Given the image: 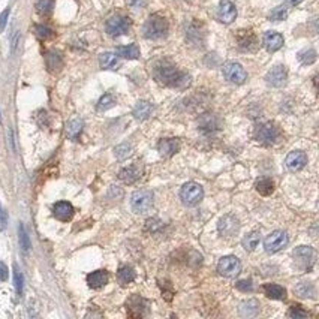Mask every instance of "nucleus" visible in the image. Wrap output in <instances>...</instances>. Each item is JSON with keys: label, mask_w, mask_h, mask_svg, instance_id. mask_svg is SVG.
Instances as JSON below:
<instances>
[{"label": "nucleus", "mask_w": 319, "mask_h": 319, "mask_svg": "<svg viewBox=\"0 0 319 319\" xmlns=\"http://www.w3.org/2000/svg\"><path fill=\"white\" fill-rule=\"evenodd\" d=\"M52 215L56 219L62 222H69L74 218V207L71 202H66V201H59L54 204L52 207Z\"/></svg>", "instance_id": "nucleus-14"}, {"label": "nucleus", "mask_w": 319, "mask_h": 319, "mask_svg": "<svg viewBox=\"0 0 319 319\" xmlns=\"http://www.w3.org/2000/svg\"><path fill=\"white\" fill-rule=\"evenodd\" d=\"M180 198H181L183 204L188 205V207L197 205V204L201 202V199L204 198L202 186L195 183V181H188L186 184H183V188L180 191Z\"/></svg>", "instance_id": "nucleus-5"}, {"label": "nucleus", "mask_w": 319, "mask_h": 319, "mask_svg": "<svg viewBox=\"0 0 319 319\" xmlns=\"http://www.w3.org/2000/svg\"><path fill=\"white\" fill-rule=\"evenodd\" d=\"M135 277H137V273H135V270H134L132 267L124 265V267H120L119 271H117V279H119V282H120L122 285H129V283H132V282L135 280Z\"/></svg>", "instance_id": "nucleus-29"}, {"label": "nucleus", "mask_w": 319, "mask_h": 319, "mask_svg": "<svg viewBox=\"0 0 319 319\" xmlns=\"http://www.w3.org/2000/svg\"><path fill=\"white\" fill-rule=\"evenodd\" d=\"M242 243H243V247L247 252H253L261 243V234L256 232V231H252V232L246 234Z\"/></svg>", "instance_id": "nucleus-28"}, {"label": "nucleus", "mask_w": 319, "mask_h": 319, "mask_svg": "<svg viewBox=\"0 0 319 319\" xmlns=\"http://www.w3.org/2000/svg\"><path fill=\"white\" fill-rule=\"evenodd\" d=\"M153 192L148 189H140L135 191L130 197V207L135 213L138 215H144L150 211V208L153 207Z\"/></svg>", "instance_id": "nucleus-4"}, {"label": "nucleus", "mask_w": 319, "mask_h": 319, "mask_svg": "<svg viewBox=\"0 0 319 319\" xmlns=\"http://www.w3.org/2000/svg\"><path fill=\"white\" fill-rule=\"evenodd\" d=\"M52 5H54V0H36V9L42 15H47L51 12Z\"/></svg>", "instance_id": "nucleus-40"}, {"label": "nucleus", "mask_w": 319, "mask_h": 319, "mask_svg": "<svg viewBox=\"0 0 319 319\" xmlns=\"http://www.w3.org/2000/svg\"><path fill=\"white\" fill-rule=\"evenodd\" d=\"M288 17V9L285 6H276L274 9H271L269 18L273 21H283Z\"/></svg>", "instance_id": "nucleus-35"}, {"label": "nucleus", "mask_w": 319, "mask_h": 319, "mask_svg": "<svg viewBox=\"0 0 319 319\" xmlns=\"http://www.w3.org/2000/svg\"><path fill=\"white\" fill-rule=\"evenodd\" d=\"M238 228H240V223L238 221L234 218V216H225V218H222L221 222H219V231H221V234L223 235H234L237 231H238Z\"/></svg>", "instance_id": "nucleus-19"}, {"label": "nucleus", "mask_w": 319, "mask_h": 319, "mask_svg": "<svg viewBox=\"0 0 319 319\" xmlns=\"http://www.w3.org/2000/svg\"><path fill=\"white\" fill-rule=\"evenodd\" d=\"M141 175H143V165L138 162H135L134 165H130L127 168H123L122 171L119 172V178L127 184L135 183L137 180L141 178Z\"/></svg>", "instance_id": "nucleus-15"}, {"label": "nucleus", "mask_w": 319, "mask_h": 319, "mask_svg": "<svg viewBox=\"0 0 319 319\" xmlns=\"http://www.w3.org/2000/svg\"><path fill=\"white\" fill-rule=\"evenodd\" d=\"M99 65L102 69H117L119 57L114 52H103L99 56Z\"/></svg>", "instance_id": "nucleus-25"}, {"label": "nucleus", "mask_w": 319, "mask_h": 319, "mask_svg": "<svg viewBox=\"0 0 319 319\" xmlns=\"http://www.w3.org/2000/svg\"><path fill=\"white\" fill-rule=\"evenodd\" d=\"M289 243V238H288V234L285 231H273L271 234H269L264 240V247H265V252L267 253H276V252H280L282 249H285Z\"/></svg>", "instance_id": "nucleus-6"}, {"label": "nucleus", "mask_w": 319, "mask_h": 319, "mask_svg": "<svg viewBox=\"0 0 319 319\" xmlns=\"http://www.w3.org/2000/svg\"><path fill=\"white\" fill-rule=\"evenodd\" d=\"M18 238H20V246H21V249H23L24 252H29L30 247H32V243H30V238H29V235H27V231H25L23 223H20V226H18Z\"/></svg>", "instance_id": "nucleus-36"}, {"label": "nucleus", "mask_w": 319, "mask_h": 319, "mask_svg": "<svg viewBox=\"0 0 319 319\" xmlns=\"http://www.w3.org/2000/svg\"><path fill=\"white\" fill-rule=\"evenodd\" d=\"M8 17H9V8H8V9H5V11L0 14V33H2V32L5 30V27H6Z\"/></svg>", "instance_id": "nucleus-45"}, {"label": "nucleus", "mask_w": 319, "mask_h": 319, "mask_svg": "<svg viewBox=\"0 0 319 319\" xmlns=\"http://www.w3.org/2000/svg\"><path fill=\"white\" fill-rule=\"evenodd\" d=\"M218 18L223 24H231L237 18V8L229 0H222L218 8Z\"/></svg>", "instance_id": "nucleus-11"}, {"label": "nucleus", "mask_w": 319, "mask_h": 319, "mask_svg": "<svg viewBox=\"0 0 319 319\" xmlns=\"http://www.w3.org/2000/svg\"><path fill=\"white\" fill-rule=\"evenodd\" d=\"M262 42H264V47L269 49L270 52L274 51H279V49L283 47V36L277 32H265L264 38H262Z\"/></svg>", "instance_id": "nucleus-16"}, {"label": "nucleus", "mask_w": 319, "mask_h": 319, "mask_svg": "<svg viewBox=\"0 0 319 319\" xmlns=\"http://www.w3.org/2000/svg\"><path fill=\"white\" fill-rule=\"evenodd\" d=\"M114 103H116V99H114V96H113L111 93H107V95H103L102 98L99 99L98 110L99 111H107V110L113 108V107H114Z\"/></svg>", "instance_id": "nucleus-37"}, {"label": "nucleus", "mask_w": 319, "mask_h": 319, "mask_svg": "<svg viewBox=\"0 0 319 319\" xmlns=\"http://www.w3.org/2000/svg\"><path fill=\"white\" fill-rule=\"evenodd\" d=\"M147 0H127V5L132 8H144Z\"/></svg>", "instance_id": "nucleus-49"}, {"label": "nucleus", "mask_w": 319, "mask_h": 319, "mask_svg": "<svg viewBox=\"0 0 319 319\" xmlns=\"http://www.w3.org/2000/svg\"><path fill=\"white\" fill-rule=\"evenodd\" d=\"M45 63H47V68H48L49 72H59L62 68H63V60H62V56L56 51H49L45 56Z\"/></svg>", "instance_id": "nucleus-24"}, {"label": "nucleus", "mask_w": 319, "mask_h": 319, "mask_svg": "<svg viewBox=\"0 0 319 319\" xmlns=\"http://www.w3.org/2000/svg\"><path fill=\"white\" fill-rule=\"evenodd\" d=\"M0 122H2V117H0Z\"/></svg>", "instance_id": "nucleus-52"}, {"label": "nucleus", "mask_w": 319, "mask_h": 319, "mask_svg": "<svg viewBox=\"0 0 319 319\" xmlns=\"http://www.w3.org/2000/svg\"><path fill=\"white\" fill-rule=\"evenodd\" d=\"M14 285H15V289H17V294H23V288H24V279H23V274L20 273V270L17 269V265H14Z\"/></svg>", "instance_id": "nucleus-39"}, {"label": "nucleus", "mask_w": 319, "mask_h": 319, "mask_svg": "<svg viewBox=\"0 0 319 319\" xmlns=\"http://www.w3.org/2000/svg\"><path fill=\"white\" fill-rule=\"evenodd\" d=\"M35 32H36V36H38L39 39H48V38L52 36V30L49 29L48 25L38 24L35 27Z\"/></svg>", "instance_id": "nucleus-41"}, {"label": "nucleus", "mask_w": 319, "mask_h": 319, "mask_svg": "<svg viewBox=\"0 0 319 319\" xmlns=\"http://www.w3.org/2000/svg\"><path fill=\"white\" fill-rule=\"evenodd\" d=\"M168 33V21L161 15H151L144 24V36L147 39H161Z\"/></svg>", "instance_id": "nucleus-3"}, {"label": "nucleus", "mask_w": 319, "mask_h": 319, "mask_svg": "<svg viewBox=\"0 0 319 319\" xmlns=\"http://www.w3.org/2000/svg\"><path fill=\"white\" fill-rule=\"evenodd\" d=\"M264 293L269 298L273 300H285L286 298V289L276 283H267L264 285Z\"/></svg>", "instance_id": "nucleus-26"}, {"label": "nucleus", "mask_w": 319, "mask_h": 319, "mask_svg": "<svg viewBox=\"0 0 319 319\" xmlns=\"http://www.w3.org/2000/svg\"><path fill=\"white\" fill-rule=\"evenodd\" d=\"M297 294L300 295V297H303V298H315V286L310 283V282H300L297 286H295L294 289Z\"/></svg>", "instance_id": "nucleus-31"}, {"label": "nucleus", "mask_w": 319, "mask_h": 319, "mask_svg": "<svg viewBox=\"0 0 319 319\" xmlns=\"http://www.w3.org/2000/svg\"><path fill=\"white\" fill-rule=\"evenodd\" d=\"M117 56H120L123 59H129V60L140 59V47L137 44L122 45V47L117 48Z\"/></svg>", "instance_id": "nucleus-27"}, {"label": "nucleus", "mask_w": 319, "mask_h": 319, "mask_svg": "<svg viewBox=\"0 0 319 319\" xmlns=\"http://www.w3.org/2000/svg\"><path fill=\"white\" fill-rule=\"evenodd\" d=\"M280 129L271 122L259 123L255 127V140L264 146H273L280 140Z\"/></svg>", "instance_id": "nucleus-2"}, {"label": "nucleus", "mask_w": 319, "mask_h": 319, "mask_svg": "<svg viewBox=\"0 0 319 319\" xmlns=\"http://www.w3.org/2000/svg\"><path fill=\"white\" fill-rule=\"evenodd\" d=\"M256 191L262 195V197H269L274 192V183L271 181L270 178H261L258 183H256Z\"/></svg>", "instance_id": "nucleus-32"}, {"label": "nucleus", "mask_w": 319, "mask_h": 319, "mask_svg": "<svg viewBox=\"0 0 319 319\" xmlns=\"http://www.w3.org/2000/svg\"><path fill=\"white\" fill-rule=\"evenodd\" d=\"M83 126H84V123H83L81 119H72L71 122L66 124V135H68V138L76 140L79 137L81 130H83Z\"/></svg>", "instance_id": "nucleus-30"}, {"label": "nucleus", "mask_w": 319, "mask_h": 319, "mask_svg": "<svg viewBox=\"0 0 319 319\" xmlns=\"http://www.w3.org/2000/svg\"><path fill=\"white\" fill-rule=\"evenodd\" d=\"M127 309H129V315L130 316H143L146 315V301L140 297V295H132L127 301Z\"/></svg>", "instance_id": "nucleus-18"}, {"label": "nucleus", "mask_w": 319, "mask_h": 319, "mask_svg": "<svg viewBox=\"0 0 319 319\" xmlns=\"http://www.w3.org/2000/svg\"><path fill=\"white\" fill-rule=\"evenodd\" d=\"M151 111H153V107L151 103L147 102V100H140L135 108H134V117L140 122L143 120H147L148 117L151 116Z\"/></svg>", "instance_id": "nucleus-23"}, {"label": "nucleus", "mask_w": 319, "mask_h": 319, "mask_svg": "<svg viewBox=\"0 0 319 319\" xmlns=\"http://www.w3.org/2000/svg\"><path fill=\"white\" fill-rule=\"evenodd\" d=\"M286 79H288V72H286L285 66H282V65L274 66L271 71H269V74L265 75L267 84L273 86V87H282V86H285Z\"/></svg>", "instance_id": "nucleus-13"}, {"label": "nucleus", "mask_w": 319, "mask_h": 319, "mask_svg": "<svg viewBox=\"0 0 319 319\" xmlns=\"http://www.w3.org/2000/svg\"><path fill=\"white\" fill-rule=\"evenodd\" d=\"M235 288H237L238 291H242V293H252L253 283H252L250 279H249V280H240L238 283H235Z\"/></svg>", "instance_id": "nucleus-44"}, {"label": "nucleus", "mask_w": 319, "mask_h": 319, "mask_svg": "<svg viewBox=\"0 0 319 319\" xmlns=\"http://www.w3.org/2000/svg\"><path fill=\"white\" fill-rule=\"evenodd\" d=\"M107 33L111 36H122L126 35L129 27H130V20L124 15H113L107 21Z\"/></svg>", "instance_id": "nucleus-7"}, {"label": "nucleus", "mask_w": 319, "mask_h": 319, "mask_svg": "<svg viewBox=\"0 0 319 319\" xmlns=\"http://www.w3.org/2000/svg\"><path fill=\"white\" fill-rule=\"evenodd\" d=\"M18 41H20V32L17 30V32L12 35V38H11V51H12V52H15V49L18 47Z\"/></svg>", "instance_id": "nucleus-47"}, {"label": "nucleus", "mask_w": 319, "mask_h": 319, "mask_svg": "<svg viewBox=\"0 0 319 319\" xmlns=\"http://www.w3.org/2000/svg\"><path fill=\"white\" fill-rule=\"evenodd\" d=\"M285 164H286V168H288L289 171L293 172L301 171V170L306 167V164H307V154H306L304 151H300V150L291 151V153L286 156Z\"/></svg>", "instance_id": "nucleus-12"}, {"label": "nucleus", "mask_w": 319, "mask_h": 319, "mask_svg": "<svg viewBox=\"0 0 319 319\" xmlns=\"http://www.w3.org/2000/svg\"><path fill=\"white\" fill-rule=\"evenodd\" d=\"M218 271L223 277H235L242 271V262L235 256H223L218 264Z\"/></svg>", "instance_id": "nucleus-9"}, {"label": "nucleus", "mask_w": 319, "mask_h": 319, "mask_svg": "<svg viewBox=\"0 0 319 319\" xmlns=\"http://www.w3.org/2000/svg\"><path fill=\"white\" fill-rule=\"evenodd\" d=\"M164 226V222L161 221V219H148L147 222H146V231H148V232H156L157 229H161Z\"/></svg>", "instance_id": "nucleus-43"}, {"label": "nucleus", "mask_w": 319, "mask_h": 319, "mask_svg": "<svg viewBox=\"0 0 319 319\" xmlns=\"http://www.w3.org/2000/svg\"><path fill=\"white\" fill-rule=\"evenodd\" d=\"M6 225H8V215L0 204V231H3L6 228Z\"/></svg>", "instance_id": "nucleus-46"}, {"label": "nucleus", "mask_w": 319, "mask_h": 319, "mask_svg": "<svg viewBox=\"0 0 319 319\" xmlns=\"http://www.w3.org/2000/svg\"><path fill=\"white\" fill-rule=\"evenodd\" d=\"M8 274H9V271H8V267L0 261V282H5V280H8Z\"/></svg>", "instance_id": "nucleus-48"}, {"label": "nucleus", "mask_w": 319, "mask_h": 319, "mask_svg": "<svg viewBox=\"0 0 319 319\" xmlns=\"http://www.w3.org/2000/svg\"><path fill=\"white\" fill-rule=\"evenodd\" d=\"M238 312H240V315L243 318H253V316H256L259 313V301L253 300V298H250L247 301H243L240 304Z\"/></svg>", "instance_id": "nucleus-22"}, {"label": "nucleus", "mask_w": 319, "mask_h": 319, "mask_svg": "<svg viewBox=\"0 0 319 319\" xmlns=\"http://www.w3.org/2000/svg\"><path fill=\"white\" fill-rule=\"evenodd\" d=\"M130 153H132V146L127 144V143H123V144H120V146H117V147L114 148V154H116V157L120 159V161L126 159V157H129Z\"/></svg>", "instance_id": "nucleus-38"}, {"label": "nucleus", "mask_w": 319, "mask_h": 319, "mask_svg": "<svg viewBox=\"0 0 319 319\" xmlns=\"http://www.w3.org/2000/svg\"><path fill=\"white\" fill-rule=\"evenodd\" d=\"M157 148H159V153L164 157H171L180 150V141L175 140V138H167V140H162L159 143Z\"/></svg>", "instance_id": "nucleus-21"}, {"label": "nucleus", "mask_w": 319, "mask_h": 319, "mask_svg": "<svg viewBox=\"0 0 319 319\" xmlns=\"http://www.w3.org/2000/svg\"><path fill=\"white\" fill-rule=\"evenodd\" d=\"M108 273L105 270H98V271H93V273H90L89 276H87V283H89V286L90 288H93V289H100V288H103L107 283H108Z\"/></svg>", "instance_id": "nucleus-20"}, {"label": "nucleus", "mask_w": 319, "mask_h": 319, "mask_svg": "<svg viewBox=\"0 0 319 319\" xmlns=\"http://www.w3.org/2000/svg\"><path fill=\"white\" fill-rule=\"evenodd\" d=\"M9 141H11V146H12V150H15V144H14V132L12 130H9Z\"/></svg>", "instance_id": "nucleus-50"}, {"label": "nucleus", "mask_w": 319, "mask_h": 319, "mask_svg": "<svg viewBox=\"0 0 319 319\" xmlns=\"http://www.w3.org/2000/svg\"><path fill=\"white\" fill-rule=\"evenodd\" d=\"M223 75L228 81L234 83V84H243L247 79V72L245 71V68L240 65V63H235V62H228L223 65Z\"/></svg>", "instance_id": "nucleus-8"}, {"label": "nucleus", "mask_w": 319, "mask_h": 319, "mask_svg": "<svg viewBox=\"0 0 319 319\" xmlns=\"http://www.w3.org/2000/svg\"><path fill=\"white\" fill-rule=\"evenodd\" d=\"M288 316L293 319L307 318V312H306V310H303L300 306H293V307L289 309V312H288Z\"/></svg>", "instance_id": "nucleus-42"}, {"label": "nucleus", "mask_w": 319, "mask_h": 319, "mask_svg": "<svg viewBox=\"0 0 319 319\" xmlns=\"http://www.w3.org/2000/svg\"><path fill=\"white\" fill-rule=\"evenodd\" d=\"M298 59H300V62L304 63V65H312V63H315V60H316V51L313 48L303 49V51L298 52Z\"/></svg>", "instance_id": "nucleus-34"}, {"label": "nucleus", "mask_w": 319, "mask_h": 319, "mask_svg": "<svg viewBox=\"0 0 319 319\" xmlns=\"http://www.w3.org/2000/svg\"><path fill=\"white\" fill-rule=\"evenodd\" d=\"M154 78L168 86L175 89H186L191 86V76L181 71H178L174 65L168 62H161L154 68Z\"/></svg>", "instance_id": "nucleus-1"}, {"label": "nucleus", "mask_w": 319, "mask_h": 319, "mask_svg": "<svg viewBox=\"0 0 319 319\" xmlns=\"http://www.w3.org/2000/svg\"><path fill=\"white\" fill-rule=\"evenodd\" d=\"M199 126L202 130H215L219 127L218 124V119L213 114H204L199 120Z\"/></svg>", "instance_id": "nucleus-33"}, {"label": "nucleus", "mask_w": 319, "mask_h": 319, "mask_svg": "<svg viewBox=\"0 0 319 319\" xmlns=\"http://www.w3.org/2000/svg\"><path fill=\"white\" fill-rule=\"evenodd\" d=\"M286 2H288V3H291V5H300V3H301V2H303V0H286Z\"/></svg>", "instance_id": "nucleus-51"}, {"label": "nucleus", "mask_w": 319, "mask_h": 319, "mask_svg": "<svg viewBox=\"0 0 319 319\" xmlns=\"http://www.w3.org/2000/svg\"><path fill=\"white\" fill-rule=\"evenodd\" d=\"M237 41H238V47L243 51H255L258 45L256 36L250 30H242L237 36Z\"/></svg>", "instance_id": "nucleus-17"}, {"label": "nucleus", "mask_w": 319, "mask_h": 319, "mask_svg": "<svg viewBox=\"0 0 319 319\" xmlns=\"http://www.w3.org/2000/svg\"><path fill=\"white\" fill-rule=\"evenodd\" d=\"M294 259L300 265L310 269L316 261V252L310 246H300L294 250Z\"/></svg>", "instance_id": "nucleus-10"}]
</instances>
